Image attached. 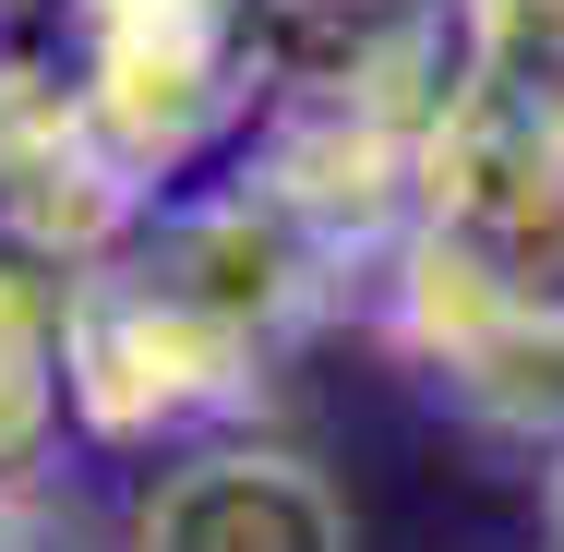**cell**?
<instances>
[{
  "label": "cell",
  "instance_id": "8992f818",
  "mask_svg": "<svg viewBox=\"0 0 564 552\" xmlns=\"http://www.w3.org/2000/svg\"><path fill=\"white\" fill-rule=\"evenodd\" d=\"M553 552H564V456H553Z\"/></svg>",
  "mask_w": 564,
  "mask_h": 552
},
{
  "label": "cell",
  "instance_id": "7a4b0ae2",
  "mask_svg": "<svg viewBox=\"0 0 564 552\" xmlns=\"http://www.w3.org/2000/svg\"><path fill=\"white\" fill-rule=\"evenodd\" d=\"M120 552H348V505L325 493L313 456L217 433L156 468V493L132 505Z\"/></svg>",
  "mask_w": 564,
  "mask_h": 552
},
{
  "label": "cell",
  "instance_id": "3957f363",
  "mask_svg": "<svg viewBox=\"0 0 564 552\" xmlns=\"http://www.w3.org/2000/svg\"><path fill=\"white\" fill-rule=\"evenodd\" d=\"M73 277L36 252H0V480H48L73 433V360H61Z\"/></svg>",
  "mask_w": 564,
  "mask_h": 552
},
{
  "label": "cell",
  "instance_id": "277c9868",
  "mask_svg": "<svg viewBox=\"0 0 564 552\" xmlns=\"http://www.w3.org/2000/svg\"><path fill=\"white\" fill-rule=\"evenodd\" d=\"M0 552H97V529L48 480H0Z\"/></svg>",
  "mask_w": 564,
  "mask_h": 552
},
{
  "label": "cell",
  "instance_id": "5b68a950",
  "mask_svg": "<svg viewBox=\"0 0 564 552\" xmlns=\"http://www.w3.org/2000/svg\"><path fill=\"white\" fill-rule=\"evenodd\" d=\"M61 12H73V0H0V73L48 61V48H61Z\"/></svg>",
  "mask_w": 564,
  "mask_h": 552
},
{
  "label": "cell",
  "instance_id": "6da1fadb",
  "mask_svg": "<svg viewBox=\"0 0 564 552\" xmlns=\"http://www.w3.org/2000/svg\"><path fill=\"white\" fill-rule=\"evenodd\" d=\"M61 85L120 169L144 193H169L276 97V24H264V0H73Z\"/></svg>",
  "mask_w": 564,
  "mask_h": 552
}]
</instances>
